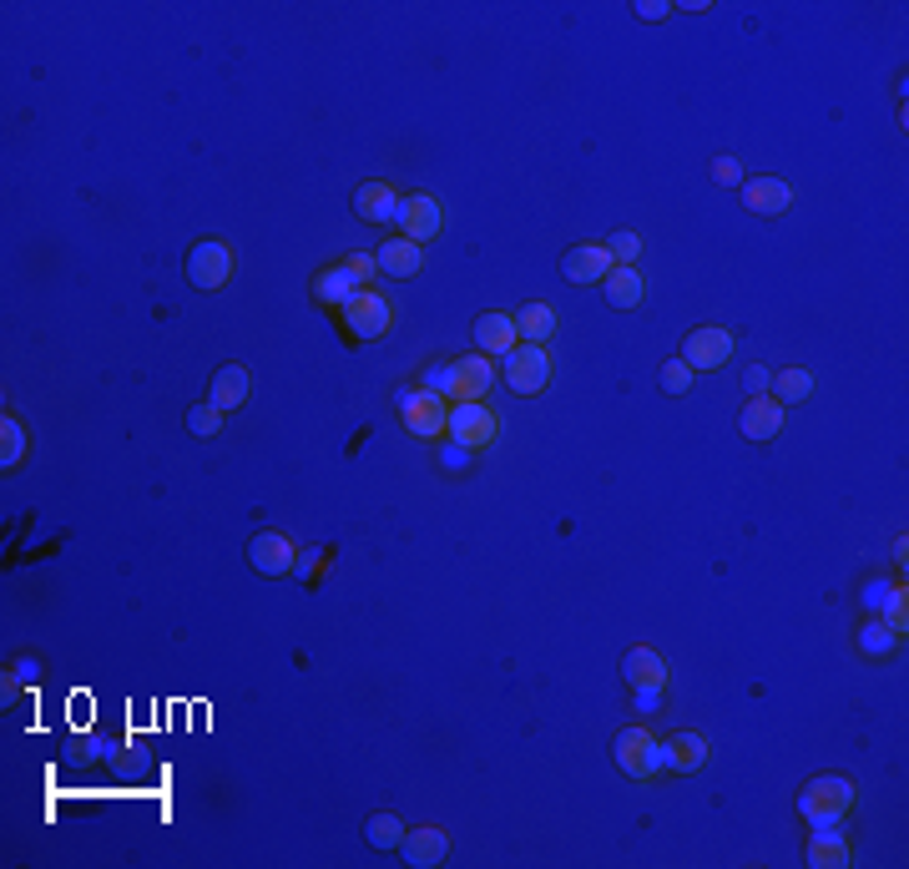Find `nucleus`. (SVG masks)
Listing matches in <instances>:
<instances>
[{"instance_id":"9b49d317","label":"nucleus","mask_w":909,"mask_h":869,"mask_svg":"<svg viewBox=\"0 0 909 869\" xmlns=\"http://www.w3.org/2000/svg\"><path fill=\"white\" fill-rule=\"evenodd\" d=\"M738 198L748 212H764V218H778V212L793 208V187L783 177H743Z\"/></svg>"},{"instance_id":"4be33fe9","label":"nucleus","mask_w":909,"mask_h":869,"mask_svg":"<svg viewBox=\"0 0 909 869\" xmlns=\"http://www.w3.org/2000/svg\"><path fill=\"white\" fill-rule=\"evenodd\" d=\"M708 764V738L702 733H673L667 738V768L673 774H698Z\"/></svg>"},{"instance_id":"ea45409f","label":"nucleus","mask_w":909,"mask_h":869,"mask_svg":"<svg viewBox=\"0 0 909 869\" xmlns=\"http://www.w3.org/2000/svg\"><path fill=\"white\" fill-rule=\"evenodd\" d=\"M637 15H642V21H667V15H673V5H667V0H642V5H637Z\"/></svg>"},{"instance_id":"f3484780","label":"nucleus","mask_w":909,"mask_h":869,"mask_svg":"<svg viewBox=\"0 0 909 869\" xmlns=\"http://www.w3.org/2000/svg\"><path fill=\"white\" fill-rule=\"evenodd\" d=\"M621 677H627V687H667V662L657 647H632L621 658Z\"/></svg>"},{"instance_id":"e433bc0d","label":"nucleus","mask_w":909,"mask_h":869,"mask_svg":"<svg viewBox=\"0 0 909 869\" xmlns=\"http://www.w3.org/2000/svg\"><path fill=\"white\" fill-rule=\"evenodd\" d=\"M646 774H667V738H652V749H646Z\"/></svg>"},{"instance_id":"79ce46f5","label":"nucleus","mask_w":909,"mask_h":869,"mask_svg":"<svg viewBox=\"0 0 909 869\" xmlns=\"http://www.w3.org/2000/svg\"><path fill=\"white\" fill-rule=\"evenodd\" d=\"M424 390H445V364H435L430 374H424Z\"/></svg>"},{"instance_id":"4468645a","label":"nucleus","mask_w":909,"mask_h":869,"mask_svg":"<svg viewBox=\"0 0 909 869\" xmlns=\"http://www.w3.org/2000/svg\"><path fill=\"white\" fill-rule=\"evenodd\" d=\"M399 855H405V865L430 869V865H440V859L450 855V834L440 830V824H424V830H405V839H399Z\"/></svg>"},{"instance_id":"ddd939ff","label":"nucleus","mask_w":909,"mask_h":869,"mask_svg":"<svg viewBox=\"0 0 909 869\" xmlns=\"http://www.w3.org/2000/svg\"><path fill=\"white\" fill-rule=\"evenodd\" d=\"M611 268L617 264H611L606 243H576V248L561 258V278H567V283H602Z\"/></svg>"},{"instance_id":"a211bd4d","label":"nucleus","mask_w":909,"mask_h":869,"mask_svg":"<svg viewBox=\"0 0 909 869\" xmlns=\"http://www.w3.org/2000/svg\"><path fill=\"white\" fill-rule=\"evenodd\" d=\"M374 258H380V274H389V278H415L424 268V248L409 243V237H384Z\"/></svg>"},{"instance_id":"0eeeda50","label":"nucleus","mask_w":909,"mask_h":869,"mask_svg":"<svg viewBox=\"0 0 909 869\" xmlns=\"http://www.w3.org/2000/svg\"><path fill=\"white\" fill-rule=\"evenodd\" d=\"M445 434L455 440V445H465V450H480V445H490V440L501 434V415L486 409L480 399H475V405H450Z\"/></svg>"},{"instance_id":"dca6fc26","label":"nucleus","mask_w":909,"mask_h":869,"mask_svg":"<svg viewBox=\"0 0 909 869\" xmlns=\"http://www.w3.org/2000/svg\"><path fill=\"white\" fill-rule=\"evenodd\" d=\"M515 344H521V334H515V318L511 314L490 309V314L475 318V349H480V355H511Z\"/></svg>"},{"instance_id":"6e6552de","label":"nucleus","mask_w":909,"mask_h":869,"mask_svg":"<svg viewBox=\"0 0 909 869\" xmlns=\"http://www.w3.org/2000/svg\"><path fill=\"white\" fill-rule=\"evenodd\" d=\"M727 355H733V334L718 329V324H702V329H692L683 339V349H677V359H683L692 374H702V369H723Z\"/></svg>"},{"instance_id":"412c9836","label":"nucleus","mask_w":909,"mask_h":869,"mask_svg":"<svg viewBox=\"0 0 909 869\" xmlns=\"http://www.w3.org/2000/svg\"><path fill=\"white\" fill-rule=\"evenodd\" d=\"M804 859L814 869H843V865H849V839H843L834 824H829V830H814V839H808Z\"/></svg>"},{"instance_id":"7c9ffc66","label":"nucleus","mask_w":909,"mask_h":869,"mask_svg":"<svg viewBox=\"0 0 909 869\" xmlns=\"http://www.w3.org/2000/svg\"><path fill=\"white\" fill-rule=\"evenodd\" d=\"M364 839H370L374 849H399V839H405V824H399L395 814H374L370 824H364Z\"/></svg>"},{"instance_id":"f257e3e1","label":"nucleus","mask_w":909,"mask_h":869,"mask_svg":"<svg viewBox=\"0 0 909 869\" xmlns=\"http://www.w3.org/2000/svg\"><path fill=\"white\" fill-rule=\"evenodd\" d=\"M854 799H859V789L843 774H818L799 793V814L808 819V830H829V824H839L854 809Z\"/></svg>"},{"instance_id":"5701e85b","label":"nucleus","mask_w":909,"mask_h":869,"mask_svg":"<svg viewBox=\"0 0 909 869\" xmlns=\"http://www.w3.org/2000/svg\"><path fill=\"white\" fill-rule=\"evenodd\" d=\"M515 334L521 344H546L556 334V309L551 303H526V309H515Z\"/></svg>"},{"instance_id":"473e14b6","label":"nucleus","mask_w":909,"mask_h":869,"mask_svg":"<svg viewBox=\"0 0 909 869\" xmlns=\"http://www.w3.org/2000/svg\"><path fill=\"white\" fill-rule=\"evenodd\" d=\"M692 380H698V374H692L683 359H667V364H662V390H667V395H687Z\"/></svg>"},{"instance_id":"7ed1b4c3","label":"nucleus","mask_w":909,"mask_h":869,"mask_svg":"<svg viewBox=\"0 0 909 869\" xmlns=\"http://www.w3.org/2000/svg\"><path fill=\"white\" fill-rule=\"evenodd\" d=\"M490 384H496V359L490 355H461L445 364V390L440 395L455 399V405H475V399L490 395Z\"/></svg>"},{"instance_id":"423d86ee","label":"nucleus","mask_w":909,"mask_h":869,"mask_svg":"<svg viewBox=\"0 0 909 869\" xmlns=\"http://www.w3.org/2000/svg\"><path fill=\"white\" fill-rule=\"evenodd\" d=\"M233 278V248L223 237H202L198 248L187 253V283L202 293H218Z\"/></svg>"},{"instance_id":"a19ab883","label":"nucleus","mask_w":909,"mask_h":869,"mask_svg":"<svg viewBox=\"0 0 909 869\" xmlns=\"http://www.w3.org/2000/svg\"><path fill=\"white\" fill-rule=\"evenodd\" d=\"M884 592H889V587H884V581H870V587H864V606H870V612H879Z\"/></svg>"},{"instance_id":"b1692460","label":"nucleus","mask_w":909,"mask_h":869,"mask_svg":"<svg viewBox=\"0 0 909 869\" xmlns=\"http://www.w3.org/2000/svg\"><path fill=\"white\" fill-rule=\"evenodd\" d=\"M768 395H773L783 409H789V405H804V399L814 395V374H808V369H778V374H773V390H768Z\"/></svg>"},{"instance_id":"2f4dec72","label":"nucleus","mask_w":909,"mask_h":869,"mask_svg":"<svg viewBox=\"0 0 909 869\" xmlns=\"http://www.w3.org/2000/svg\"><path fill=\"white\" fill-rule=\"evenodd\" d=\"M218 430H223V409L212 405V399H202V405L187 409V434H198V440H212Z\"/></svg>"},{"instance_id":"58836bf2","label":"nucleus","mask_w":909,"mask_h":869,"mask_svg":"<svg viewBox=\"0 0 909 869\" xmlns=\"http://www.w3.org/2000/svg\"><path fill=\"white\" fill-rule=\"evenodd\" d=\"M637 693V712H657L662 708V687H632Z\"/></svg>"},{"instance_id":"f704fd0d","label":"nucleus","mask_w":909,"mask_h":869,"mask_svg":"<svg viewBox=\"0 0 909 869\" xmlns=\"http://www.w3.org/2000/svg\"><path fill=\"white\" fill-rule=\"evenodd\" d=\"M712 177H718V183L723 187H743V167H738V158H712Z\"/></svg>"},{"instance_id":"4c0bfd02","label":"nucleus","mask_w":909,"mask_h":869,"mask_svg":"<svg viewBox=\"0 0 909 869\" xmlns=\"http://www.w3.org/2000/svg\"><path fill=\"white\" fill-rule=\"evenodd\" d=\"M440 465H450V471H461V465H470V450H465V445H455V440H450V445L440 450Z\"/></svg>"},{"instance_id":"9d476101","label":"nucleus","mask_w":909,"mask_h":869,"mask_svg":"<svg viewBox=\"0 0 909 869\" xmlns=\"http://www.w3.org/2000/svg\"><path fill=\"white\" fill-rule=\"evenodd\" d=\"M248 561L258 577H289V571L299 567V552H293V541L283 536V531H258V536L248 541Z\"/></svg>"},{"instance_id":"20e7f679","label":"nucleus","mask_w":909,"mask_h":869,"mask_svg":"<svg viewBox=\"0 0 909 869\" xmlns=\"http://www.w3.org/2000/svg\"><path fill=\"white\" fill-rule=\"evenodd\" d=\"M505 384H511V395L521 399H536L546 384H551V355H546V344H515L511 355H505Z\"/></svg>"},{"instance_id":"f8f14e48","label":"nucleus","mask_w":909,"mask_h":869,"mask_svg":"<svg viewBox=\"0 0 909 869\" xmlns=\"http://www.w3.org/2000/svg\"><path fill=\"white\" fill-rule=\"evenodd\" d=\"M783 415H789V409L778 405L773 395H753L748 405L738 409V430L764 445V440H778V434H783Z\"/></svg>"},{"instance_id":"2eb2a0df","label":"nucleus","mask_w":909,"mask_h":869,"mask_svg":"<svg viewBox=\"0 0 909 869\" xmlns=\"http://www.w3.org/2000/svg\"><path fill=\"white\" fill-rule=\"evenodd\" d=\"M646 749H652V728L632 723V728H621V733H617L611 758H617V768L627 778H652V774H646Z\"/></svg>"},{"instance_id":"aec40b11","label":"nucleus","mask_w":909,"mask_h":869,"mask_svg":"<svg viewBox=\"0 0 909 869\" xmlns=\"http://www.w3.org/2000/svg\"><path fill=\"white\" fill-rule=\"evenodd\" d=\"M405 193H395L389 183H364L354 193V212L364 218V223H395V208Z\"/></svg>"},{"instance_id":"c85d7f7f","label":"nucleus","mask_w":909,"mask_h":869,"mask_svg":"<svg viewBox=\"0 0 909 869\" xmlns=\"http://www.w3.org/2000/svg\"><path fill=\"white\" fill-rule=\"evenodd\" d=\"M895 647H899V633H889V627H884L879 617L859 627V652H870V658H884V652H895Z\"/></svg>"},{"instance_id":"cd10ccee","label":"nucleus","mask_w":909,"mask_h":869,"mask_svg":"<svg viewBox=\"0 0 909 869\" xmlns=\"http://www.w3.org/2000/svg\"><path fill=\"white\" fill-rule=\"evenodd\" d=\"M879 622L889 627V633H899V637L909 633V592H905V587H889V592H884Z\"/></svg>"},{"instance_id":"393cba45","label":"nucleus","mask_w":909,"mask_h":869,"mask_svg":"<svg viewBox=\"0 0 909 869\" xmlns=\"http://www.w3.org/2000/svg\"><path fill=\"white\" fill-rule=\"evenodd\" d=\"M602 289H606V299L617 303V309H637V303H642V274L617 264L611 274L602 278Z\"/></svg>"},{"instance_id":"72a5a7b5","label":"nucleus","mask_w":909,"mask_h":869,"mask_svg":"<svg viewBox=\"0 0 909 869\" xmlns=\"http://www.w3.org/2000/svg\"><path fill=\"white\" fill-rule=\"evenodd\" d=\"M343 268L354 274V283H359V289H374V274H380V258H374V253H349V258H343Z\"/></svg>"},{"instance_id":"1a4fd4ad","label":"nucleus","mask_w":909,"mask_h":869,"mask_svg":"<svg viewBox=\"0 0 909 869\" xmlns=\"http://www.w3.org/2000/svg\"><path fill=\"white\" fill-rule=\"evenodd\" d=\"M395 223H399V237H409V243H430V237H440V202L430 198V193H405L395 208Z\"/></svg>"},{"instance_id":"6ab92c4d","label":"nucleus","mask_w":909,"mask_h":869,"mask_svg":"<svg viewBox=\"0 0 909 869\" xmlns=\"http://www.w3.org/2000/svg\"><path fill=\"white\" fill-rule=\"evenodd\" d=\"M248 395H253V374L243 364H223L218 374H212V384H208V399L223 409V415H228V409H237Z\"/></svg>"},{"instance_id":"c756f323","label":"nucleus","mask_w":909,"mask_h":869,"mask_svg":"<svg viewBox=\"0 0 909 869\" xmlns=\"http://www.w3.org/2000/svg\"><path fill=\"white\" fill-rule=\"evenodd\" d=\"M606 253H611V264L637 268V258H642V233H632V228H617V233L606 237Z\"/></svg>"},{"instance_id":"f03ea898","label":"nucleus","mask_w":909,"mask_h":869,"mask_svg":"<svg viewBox=\"0 0 909 869\" xmlns=\"http://www.w3.org/2000/svg\"><path fill=\"white\" fill-rule=\"evenodd\" d=\"M395 405H399V420H405V430L415 434V440H440L445 434V425H450V399L440 395V390H415V384H405L395 395Z\"/></svg>"},{"instance_id":"bb28decb","label":"nucleus","mask_w":909,"mask_h":869,"mask_svg":"<svg viewBox=\"0 0 909 869\" xmlns=\"http://www.w3.org/2000/svg\"><path fill=\"white\" fill-rule=\"evenodd\" d=\"M21 461H26V425L5 415L0 420V471H15Z\"/></svg>"},{"instance_id":"c9c22d12","label":"nucleus","mask_w":909,"mask_h":869,"mask_svg":"<svg viewBox=\"0 0 909 869\" xmlns=\"http://www.w3.org/2000/svg\"><path fill=\"white\" fill-rule=\"evenodd\" d=\"M743 384H748V395H768V390H773V374H768L764 364H748V374H743Z\"/></svg>"},{"instance_id":"39448f33","label":"nucleus","mask_w":909,"mask_h":869,"mask_svg":"<svg viewBox=\"0 0 909 869\" xmlns=\"http://www.w3.org/2000/svg\"><path fill=\"white\" fill-rule=\"evenodd\" d=\"M339 314H343V324H349L354 339H384L389 324H395V303L384 299L380 289H354L349 299H343Z\"/></svg>"},{"instance_id":"a878e982","label":"nucleus","mask_w":909,"mask_h":869,"mask_svg":"<svg viewBox=\"0 0 909 869\" xmlns=\"http://www.w3.org/2000/svg\"><path fill=\"white\" fill-rule=\"evenodd\" d=\"M354 289H359V283H354V274H349L343 264L324 268V274L314 278V299H318V303H334V309H343V299H349Z\"/></svg>"}]
</instances>
